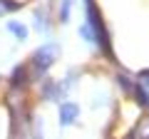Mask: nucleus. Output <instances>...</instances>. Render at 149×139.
<instances>
[{
	"label": "nucleus",
	"mask_w": 149,
	"mask_h": 139,
	"mask_svg": "<svg viewBox=\"0 0 149 139\" xmlns=\"http://www.w3.org/2000/svg\"><path fill=\"white\" fill-rule=\"evenodd\" d=\"M52 57H55V45H47V47H42V50H37V55H35V62H37V67H50L52 65Z\"/></svg>",
	"instance_id": "f257e3e1"
},
{
	"label": "nucleus",
	"mask_w": 149,
	"mask_h": 139,
	"mask_svg": "<svg viewBox=\"0 0 149 139\" xmlns=\"http://www.w3.org/2000/svg\"><path fill=\"white\" fill-rule=\"evenodd\" d=\"M74 114H77V107H74V104H65V107H62V124L72 122Z\"/></svg>",
	"instance_id": "f03ea898"
},
{
	"label": "nucleus",
	"mask_w": 149,
	"mask_h": 139,
	"mask_svg": "<svg viewBox=\"0 0 149 139\" xmlns=\"http://www.w3.org/2000/svg\"><path fill=\"white\" fill-rule=\"evenodd\" d=\"M10 30L15 32V35H20V38H25V27L22 25H10Z\"/></svg>",
	"instance_id": "7ed1b4c3"
}]
</instances>
